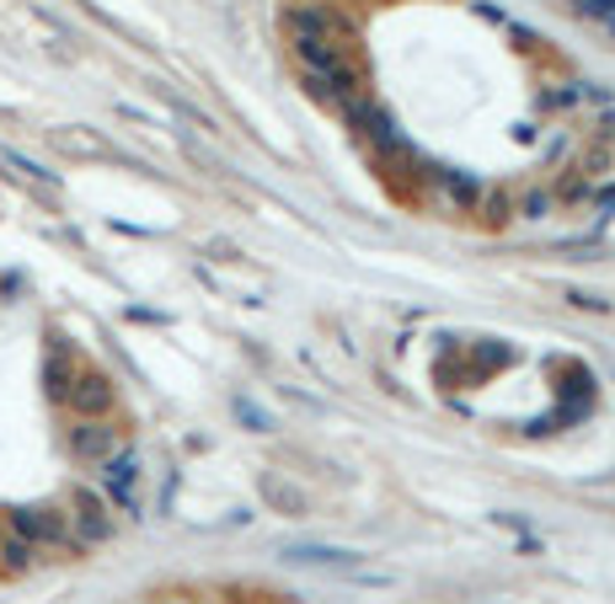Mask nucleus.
Listing matches in <instances>:
<instances>
[{"instance_id":"nucleus-1","label":"nucleus","mask_w":615,"mask_h":604,"mask_svg":"<svg viewBox=\"0 0 615 604\" xmlns=\"http://www.w3.org/2000/svg\"><path fill=\"white\" fill-rule=\"evenodd\" d=\"M6 530L22 535V541H32L38 551H70V556L81 551L75 535H70V514H64V509H43V503L11 509V514H6Z\"/></svg>"},{"instance_id":"nucleus-2","label":"nucleus","mask_w":615,"mask_h":604,"mask_svg":"<svg viewBox=\"0 0 615 604\" xmlns=\"http://www.w3.org/2000/svg\"><path fill=\"white\" fill-rule=\"evenodd\" d=\"M70 535H75L81 551L113 541V503H107L96 487H75V492H70Z\"/></svg>"},{"instance_id":"nucleus-3","label":"nucleus","mask_w":615,"mask_h":604,"mask_svg":"<svg viewBox=\"0 0 615 604\" xmlns=\"http://www.w3.org/2000/svg\"><path fill=\"white\" fill-rule=\"evenodd\" d=\"M284 28H289V38H338V43L353 38L348 17L332 11L327 0H316V6H289V11H284Z\"/></svg>"},{"instance_id":"nucleus-4","label":"nucleus","mask_w":615,"mask_h":604,"mask_svg":"<svg viewBox=\"0 0 615 604\" xmlns=\"http://www.w3.org/2000/svg\"><path fill=\"white\" fill-rule=\"evenodd\" d=\"M64 407H70L75 418H107V412H113V380L96 375V369L75 375L70 391H64Z\"/></svg>"},{"instance_id":"nucleus-5","label":"nucleus","mask_w":615,"mask_h":604,"mask_svg":"<svg viewBox=\"0 0 615 604\" xmlns=\"http://www.w3.org/2000/svg\"><path fill=\"white\" fill-rule=\"evenodd\" d=\"M70 454L102 465L107 454H119V428L107 423V418H75V428H70Z\"/></svg>"},{"instance_id":"nucleus-6","label":"nucleus","mask_w":615,"mask_h":604,"mask_svg":"<svg viewBox=\"0 0 615 604\" xmlns=\"http://www.w3.org/2000/svg\"><path fill=\"white\" fill-rule=\"evenodd\" d=\"M289 49H295L300 70H310V75H327V70L348 64V43H338V38H295Z\"/></svg>"},{"instance_id":"nucleus-7","label":"nucleus","mask_w":615,"mask_h":604,"mask_svg":"<svg viewBox=\"0 0 615 604\" xmlns=\"http://www.w3.org/2000/svg\"><path fill=\"white\" fill-rule=\"evenodd\" d=\"M439 193H444V204L455 214H471L476 198H482V182L471 177V172H450V166H444V172H439Z\"/></svg>"},{"instance_id":"nucleus-8","label":"nucleus","mask_w":615,"mask_h":604,"mask_svg":"<svg viewBox=\"0 0 615 604\" xmlns=\"http://www.w3.org/2000/svg\"><path fill=\"white\" fill-rule=\"evenodd\" d=\"M102 492L119 498L123 509L134 503V454H107L102 460Z\"/></svg>"},{"instance_id":"nucleus-9","label":"nucleus","mask_w":615,"mask_h":604,"mask_svg":"<svg viewBox=\"0 0 615 604\" xmlns=\"http://www.w3.org/2000/svg\"><path fill=\"white\" fill-rule=\"evenodd\" d=\"M43 562V551L32 541H22V535H0V573L6 577H22V573H32Z\"/></svg>"},{"instance_id":"nucleus-10","label":"nucleus","mask_w":615,"mask_h":604,"mask_svg":"<svg viewBox=\"0 0 615 604\" xmlns=\"http://www.w3.org/2000/svg\"><path fill=\"white\" fill-rule=\"evenodd\" d=\"M471 214H476L488 231H503V225L514 219V198H509L503 187H482V198H476V209Z\"/></svg>"},{"instance_id":"nucleus-11","label":"nucleus","mask_w":615,"mask_h":604,"mask_svg":"<svg viewBox=\"0 0 615 604\" xmlns=\"http://www.w3.org/2000/svg\"><path fill=\"white\" fill-rule=\"evenodd\" d=\"M552 204H556V193H546V187H535V193H524L520 214H524V219H546V214H552Z\"/></svg>"},{"instance_id":"nucleus-12","label":"nucleus","mask_w":615,"mask_h":604,"mask_svg":"<svg viewBox=\"0 0 615 604\" xmlns=\"http://www.w3.org/2000/svg\"><path fill=\"white\" fill-rule=\"evenodd\" d=\"M64 391H70V364L49 359V396H60V401H64Z\"/></svg>"},{"instance_id":"nucleus-13","label":"nucleus","mask_w":615,"mask_h":604,"mask_svg":"<svg viewBox=\"0 0 615 604\" xmlns=\"http://www.w3.org/2000/svg\"><path fill=\"white\" fill-rule=\"evenodd\" d=\"M64 151H96V140H86V134H60Z\"/></svg>"}]
</instances>
